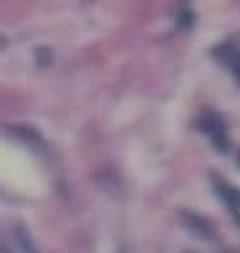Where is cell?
Here are the masks:
<instances>
[{
    "instance_id": "cell-6",
    "label": "cell",
    "mask_w": 240,
    "mask_h": 253,
    "mask_svg": "<svg viewBox=\"0 0 240 253\" xmlns=\"http://www.w3.org/2000/svg\"><path fill=\"white\" fill-rule=\"evenodd\" d=\"M233 69H235V77H238V82H240V55L233 61Z\"/></svg>"
},
{
    "instance_id": "cell-3",
    "label": "cell",
    "mask_w": 240,
    "mask_h": 253,
    "mask_svg": "<svg viewBox=\"0 0 240 253\" xmlns=\"http://www.w3.org/2000/svg\"><path fill=\"white\" fill-rule=\"evenodd\" d=\"M211 182H214V190H217V195L230 206V211H233L235 216L240 219V190L233 187L230 182H225L222 177H211Z\"/></svg>"
},
{
    "instance_id": "cell-1",
    "label": "cell",
    "mask_w": 240,
    "mask_h": 253,
    "mask_svg": "<svg viewBox=\"0 0 240 253\" xmlns=\"http://www.w3.org/2000/svg\"><path fill=\"white\" fill-rule=\"evenodd\" d=\"M180 221L185 224L190 232H193L195 237H203V240H214V224L206 216H201V213H193V211H180Z\"/></svg>"
},
{
    "instance_id": "cell-8",
    "label": "cell",
    "mask_w": 240,
    "mask_h": 253,
    "mask_svg": "<svg viewBox=\"0 0 240 253\" xmlns=\"http://www.w3.org/2000/svg\"><path fill=\"white\" fill-rule=\"evenodd\" d=\"M3 253H8V251H3Z\"/></svg>"
},
{
    "instance_id": "cell-7",
    "label": "cell",
    "mask_w": 240,
    "mask_h": 253,
    "mask_svg": "<svg viewBox=\"0 0 240 253\" xmlns=\"http://www.w3.org/2000/svg\"><path fill=\"white\" fill-rule=\"evenodd\" d=\"M238 166H240V153H238Z\"/></svg>"
},
{
    "instance_id": "cell-4",
    "label": "cell",
    "mask_w": 240,
    "mask_h": 253,
    "mask_svg": "<svg viewBox=\"0 0 240 253\" xmlns=\"http://www.w3.org/2000/svg\"><path fill=\"white\" fill-rule=\"evenodd\" d=\"M16 240H19V245H21V251H24V253H40V251H37V245L29 240V235L24 232L21 227L16 229Z\"/></svg>"
},
{
    "instance_id": "cell-2",
    "label": "cell",
    "mask_w": 240,
    "mask_h": 253,
    "mask_svg": "<svg viewBox=\"0 0 240 253\" xmlns=\"http://www.w3.org/2000/svg\"><path fill=\"white\" fill-rule=\"evenodd\" d=\"M8 129H11L16 137H19L21 142H27L29 148H35V150H40V153H45L48 150V142H45V137L43 134H40L35 126H29V124H11L8 126Z\"/></svg>"
},
{
    "instance_id": "cell-5",
    "label": "cell",
    "mask_w": 240,
    "mask_h": 253,
    "mask_svg": "<svg viewBox=\"0 0 240 253\" xmlns=\"http://www.w3.org/2000/svg\"><path fill=\"white\" fill-rule=\"evenodd\" d=\"M180 19H182V21H180L182 27H190V24H193V13H190V11H185V13L180 16Z\"/></svg>"
}]
</instances>
